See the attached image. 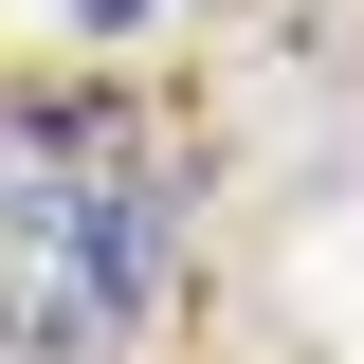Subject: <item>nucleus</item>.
<instances>
[{
  "label": "nucleus",
  "mask_w": 364,
  "mask_h": 364,
  "mask_svg": "<svg viewBox=\"0 0 364 364\" xmlns=\"http://www.w3.org/2000/svg\"><path fill=\"white\" fill-rule=\"evenodd\" d=\"M182 255V200L128 128L91 109H0V364H91L128 346Z\"/></svg>",
  "instance_id": "f257e3e1"
},
{
  "label": "nucleus",
  "mask_w": 364,
  "mask_h": 364,
  "mask_svg": "<svg viewBox=\"0 0 364 364\" xmlns=\"http://www.w3.org/2000/svg\"><path fill=\"white\" fill-rule=\"evenodd\" d=\"M73 18H109V37H128V18H146V0H73Z\"/></svg>",
  "instance_id": "f03ea898"
}]
</instances>
